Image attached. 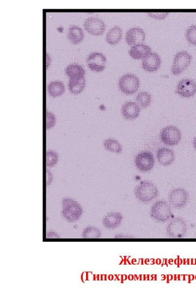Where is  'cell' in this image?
Segmentation results:
<instances>
[{
  "label": "cell",
  "mask_w": 196,
  "mask_h": 294,
  "mask_svg": "<svg viewBox=\"0 0 196 294\" xmlns=\"http://www.w3.org/2000/svg\"><path fill=\"white\" fill-rule=\"evenodd\" d=\"M85 82L84 77L70 79L68 82V88L72 94H78L84 90Z\"/></svg>",
  "instance_id": "obj_20"
},
{
  "label": "cell",
  "mask_w": 196,
  "mask_h": 294,
  "mask_svg": "<svg viewBox=\"0 0 196 294\" xmlns=\"http://www.w3.org/2000/svg\"><path fill=\"white\" fill-rule=\"evenodd\" d=\"M47 185L49 184L50 183H51L52 179H53V176H52V174H51V173H50L49 171H47Z\"/></svg>",
  "instance_id": "obj_31"
},
{
  "label": "cell",
  "mask_w": 196,
  "mask_h": 294,
  "mask_svg": "<svg viewBox=\"0 0 196 294\" xmlns=\"http://www.w3.org/2000/svg\"><path fill=\"white\" fill-rule=\"evenodd\" d=\"M58 160V154L53 150H48L46 153V164L47 166L53 167Z\"/></svg>",
  "instance_id": "obj_28"
},
{
  "label": "cell",
  "mask_w": 196,
  "mask_h": 294,
  "mask_svg": "<svg viewBox=\"0 0 196 294\" xmlns=\"http://www.w3.org/2000/svg\"><path fill=\"white\" fill-rule=\"evenodd\" d=\"M192 56L186 51L178 53L173 59L171 72L173 75H178L184 72L192 62Z\"/></svg>",
  "instance_id": "obj_4"
},
{
  "label": "cell",
  "mask_w": 196,
  "mask_h": 294,
  "mask_svg": "<svg viewBox=\"0 0 196 294\" xmlns=\"http://www.w3.org/2000/svg\"><path fill=\"white\" fill-rule=\"evenodd\" d=\"M123 31L120 27H113L107 32L106 36L107 42L111 45H116L122 38Z\"/></svg>",
  "instance_id": "obj_21"
},
{
  "label": "cell",
  "mask_w": 196,
  "mask_h": 294,
  "mask_svg": "<svg viewBox=\"0 0 196 294\" xmlns=\"http://www.w3.org/2000/svg\"><path fill=\"white\" fill-rule=\"evenodd\" d=\"M185 37L190 44L196 45V25L191 26L187 29Z\"/></svg>",
  "instance_id": "obj_27"
},
{
  "label": "cell",
  "mask_w": 196,
  "mask_h": 294,
  "mask_svg": "<svg viewBox=\"0 0 196 294\" xmlns=\"http://www.w3.org/2000/svg\"><path fill=\"white\" fill-rule=\"evenodd\" d=\"M107 58L100 53H94L89 55L87 58V63L90 70L94 72H102L106 68Z\"/></svg>",
  "instance_id": "obj_11"
},
{
  "label": "cell",
  "mask_w": 196,
  "mask_h": 294,
  "mask_svg": "<svg viewBox=\"0 0 196 294\" xmlns=\"http://www.w3.org/2000/svg\"><path fill=\"white\" fill-rule=\"evenodd\" d=\"M140 111L139 105L132 102H127L123 105L121 110L122 116L127 120L136 119L139 116Z\"/></svg>",
  "instance_id": "obj_16"
},
{
  "label": "cell",
  "mask_w": 196,
  "mask_h": 294,
  "mask_svg": "<svg viewBox=\"0 0 196 294\" xmlns=\"http://www.w3.org/2000/svg\"><path fill=\"white\" fill-rule=\"evenodd\" d=\"M168 199L173 207L180 209L188 204L189 200V193L183 188H176L170 192Z\"/></svg>",
  "instance_id": "obj_8"
},
{
  "label": "cell",
  "mask_w": 196,
  "mask_h": 294,
  "mask_svg": "<svg viewBox=\"0 0 196 294\" xmlns=\"http://www.w3.org/2000/svg\"><path fill=\"white\" fill-rule=\"evenodd\" d=\"M161 59L157 53H151L143 59L142 66L143 70L150 73L156 72L161 66Z\"/></svg>",
  "instance_id": "obj_14"
},
{
  "label": "cell",
  "mask_w": 196,
  "mask_h": 294,
  "mask_svg": "<svg viewBox=\"0 0 196 294\" xmlns=\"http://www.w3.org/2000/svg\"><path fill=\"white\" fill-rule=\"evenodd\" d=\"M150 214L157 221L165 222L171 217L172 214L171 206L166 201H159L152 206Z\"/></svg>",
  "instance_id": "obj_3"
},
{
  "label": "cell",
  "mask_w": 196,
  "mask_h": 294,
  "mask_svg": "<svg viewBox=\"0 0 196 294\" xmlns=\"http://www.w3.org/2000/svg\"><path fill=\"white\" fill-rule=\"evenodd\" d=\"M158 194L157 187L153 183L148 181L141 182L134 190L136 198L145 203H149L157 198Z\"/></svg>",
  "instance_id": "obj_1"
},
{
  "label": "cell",
  "mask_w": 196,
  "mask_h": 294,
  "mask_svg": "<svg viewBox=\"0 0 196 294\" xmlns=\"http://www.w3.org/2000/svg\"><path fill=\"white\" fill-rule=\"evenodd\" d=\"M188 227L184 220L178 218L173 219L167 226L168 235L172 238H179L186 234Z\"/></svg>",
  "instance_id": "obj_9"
},
{
  "label": "cell",
  "mask_w": 196,
  "mask_h": 294,
  "mask_svg": "<svg viewBox=\"0 0 196 294\" xmlns=\"http://www.w3.org/2000/svg\"><path fill=\"white\" fill-rule=\"evenodd\" d=\"M83 212L81 206L74 200L70 198L63 200L62 215L68 222L77 221L81 218Z\"/></svg>",
  "instance_id": "obj_2"
},
{
  "label": "cell",
  "mask_w": 196,
  "mask_h": 294,
  "mask_svg": "<svg viewBox=\"0 0 196 294\" xmlns=\"http://www.w3.org/2000/svg\"><path fill=\"white\" fill-rule=\"evenodd\" d=\"M66 73L70 79H75L84 77L85 71L84 69L79 64H71L66 69Z\"/></svg>",
  "instance_id": "obj_23"
},
{
  "label": "cell",
  "mask_w": 196,
  "mask_h": 294,
  "mask_svg": "<svg viewBox=\"0 0 196 294\" xmlns=\"http://www.w3.org/2000/svg\"><path fill=\"white\" fill-rule=\"evenodd\" d=\"M176 92L181 97L189 98L196 93V83L191 79H183L177 86Z\"/></svg>",
  "instance_id": "obj_12"
},
{
  "label": "cell",
  "mask_w": 196,
  "mask_h": 294,
  "mask_svg": "<svg viewBox=\"0 0 196 294\" xmlns=\"http://www.w3.org/2000/svg\"><path fill=\"white\" fill-rule=\"evenodd\" d=\"M160 139L166 146H176L179 144L181 139V132L178 128L175 126H168L162 129Z\"/></svg>",
  "instance_id": "obj_6"
},
{
  "label": "cell",
  "mask_w": 196,
  "mask_h": 294,
  "mask_svg": "<svg viewBox=\"0 0 196 294\" xmlns=\"http://www.w3.org/2000/svg\"><path fill=\"white\" fill-rule=\"evenodd\" d=\"M145 39L144 31L139 27H134L127 31L125 40L127 44L131 46L143 44Z\"/></svg>",
  "instance_id": "obj_13"
},
{
  "label": "cell",
  "mask_w": 196,
  "mask_h": 294,
  "mask_svg": "<svg viewBox=\"0 0 196 294\" xmlns=\"http://www.w3.org/2000/svg\"><path fill=\"white\" fill-rule=\"evenodd\" d=\"M152 50L148 46L141 44L132 47L129 50L130 56L135 59H144L151 53Z\"/></svg>",
  "instance_id": "obj_18"
},
{
  "label": "cell",
  "mask_w": 196,
  "mask_h": 294,
  "mask_svg": "<svg viewBox=\"0 0 196 294\" xmlns=\"http://www.w3.org/2000/svg\"><path fill=\"white\" fill-rule=\"evenodd\" d=\"M118 86L123 93L132 95L138 91L140 86V81L136 75L131 74H127L120 78Z\"/></svg>",
  "instance_id": "obj_5"
},
{
  "label": "cell",
  "mask_w": 196,
  "mask_h": 294,
  "mask_svg": "<svg viewBox=\"0 0 196 294\" xmlns=\"http://www.w3.org/2000/svg\"><path fill=\"white\" fill-rule=\"evenodd\" d=\"M84 28L89 34L94 36L102 35L106 29L105 22L97 17H90L84 22Z\"/></svg>",
  "instance_id": "obj_10"
},
{
  "label": "cell",
  "mask_w": 196,
  "mask_h": 294,
  "mask_svg": "<svg viewBox=\"0 0 196 294\" xmlns=\"http://www.w3.org/2000/svg\"><path fill=\"white\" fill-rule=\"evenodd\" d=\"M157 158L162 166H168L174 162L175 154L172 149L162 147L157 150Z\"/></svg>",
  "instance_id": "obj_15"
},
{
  "label": "cell",
  "mask_w": 196,
  "mask_h": 294,
  "mask_svg": "<svg viewBox=\"0 0 196 294\" xmlns=\"http://www.w3.org/2000/svg\"><path fill=\"white\" fill-rule=\"evenodd\" d=\"M193 146L194 149L196 150V137L195 138L193 141Z\"/></svg>",
  "instance_id": "obj_32"
},
{
  "label": "cell",
  "mask_w": 196,
  "mask_h": 294,
  "mask_svg": "<svg viewBox=\"0 0 196 294\" xmlns=\"http://www.w3.org/2000/svg\"><path fill=\"white\" fill-rule=\"evenodd\" d=\"M152 96L147 92H142L136 96L137 103L141 107L147 108L152 103Z\"/></svg>",
  "instance_id": "obj_25"
},
{
  "label": "cell",
  "mask_w": 196,
  "mask_h": 294,
  "mask_svg": "<svg viewBox=\"0 0 196 294\" xmlns=\"http://www.w3.org/2000/svg\"><path fill=\"white\" fill-rule=\"evenodd\" d=\"M104 148L110 152L120 154L122 152V147L117 140L108 139L105 140L103 143Z\"/></svg>",
  "instance_id": "obj_24"
},
{
  "label": "cell",
  "mask_w": 196,
  "mask_h": 294,
  "mask_svg": "<svg viewBox=\"0 0 196 294\" xmlns=\"http://www.w3.org/2000/svg\"><path fill=\"white\" fill-rule=\"evenodd\" d=\"M48 92L53 97L63 95L65 92V85L61 81H54L50 82L48 87Z\"/></svg>",
  "instance_id": "obj_22"
},
{
  "label": "cell",
  "mask_w": 196,
  "mask_h": 294,
  "mask_svg": "<svg viewBox=\"0 0 196 294\" xmlns=\"http://www.w3.org/2000/svg\"><path fill=\"white\" fill-rule=\"evenodd\" d=\"M67 37L72 44H79L84 38V32L79 26L72 25L68 30Z\"/></svg>",
  "instance_id": "obj_19"
},
{
  "label": "cell",
  "mask_w": 196,
  "mask_h": 294,
  "mask_svg": "<svg viewBox=\"0 0 196 294\" xmlns=\"http://www.w3.org/2000/svg\"><path fill=\"white\" fill-rule=\"evenodd\" d=\"M135 166L140 171L147 172L154 167L155 160L153 154L148 151H143L136 156Z\"/></svg>",
  "instance_id": "obj_7"
},
{
  "label": "cell",
  "mask_w": 196,
  "mask_h": 294,
  "mask_svg": "<svg viewBox=\"0 0 196 294\" xmlns=\"http://www.w3.org/2000/svg\"><path fill=\"white\" fill-rule=\"evenodd\" d=\"M123 220L122 215L118 212H111L107 214L103 220V226L108 229H113L119 227Z\"/></svg>",
  "instance_id": "obj_17"
},
{
  "label": "cell",
  "mask_w": 196,
  "mask_h": 294,
  "mask_svg": "<svg viewBox=\"0 0 196 294\" xmlns=\"http://www.w3.org/2000/svg\"><path fill=\"white\" fill-rule=\"evenodd\" d=\"M46 121L47 129H49L52 128L55 125V117L51 112L47 111L46 113Z\"/></svg>",
  "instance_id": "obj_29"
},
{
  "label": "cell",
  "mask_w": 196,
  "mask_h": 294,
  "mask_svg": "<svg viewBox=\"0 0 196 294\" xmlns=\"http://www.w3.org/2000/svg\"><path fill=\"white\" fill-rule=\"evenodd\" d=\"M148 15L154 19L162 20L165 19L169 15L168 13H148Z\"/></svg>",
  "instance_id": "obj_30"
},
{
  "label": "cell",
  "mask_w": 196,
  "mask_h": 294,
  "mask_svg": "<svg viewBox=\"0 0 196 294\" xmlns=\"http://www.w3.org/2000/svg\"><path fill=\"white\" fill-rule=\"evenodd\" d=\"M101 234V232L97 228L89 227L84 229L83 233H82V237L85 239H94L100 238Z\"/></svg>",
  "instance_id": "obj_26"
}]
</instances>
